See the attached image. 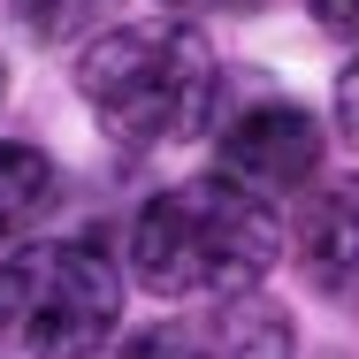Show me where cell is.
<instances>
[{
    "label": "cell",
    "mask_w": 359,
    "mask_h": 359,
    "mask_svg": "<svg viewBox=\"0 0 359 359\" xmlns=\"http://www.w3.org/2000/svg\"><path fill=\"white\" fill-rule=\"evenodd\" d=\"M283 260V215L229 176H184L130 222V268L153 298H237Z\"/></svg>",
    "instance_id": "cell-1"
},
{
    "label": "cell",
    "mask_w": 359,
    "mask_h": 359,
    "mask_svg": "<svg viewBox=\"0 0 359 359\" xmlns=\"http://www.w3.org/2000/svg\"><path fill=\"white\" fill-rule=\"evenodd\" d=\"M54 199H62V168H54L39 145L0 138V245L31 237L39 222L54 215Z\"/></svg>",
    "instance_id": "cell-7"
},
{
    "label": "cell",
    "mask_w": 359,
    "mask_h": 359,
    "mask_svg": "<svg viewBox=\"0 0 359 359\" xmlns=\"http://www.w3.org/2000/svg\"><path fill=\"white\" fill-rule=\"evenodd\" d=\"M76 92L100 115V130L123 145H176L215 130L222 107V62L191 23H123L84 46Z\"/></svg>",
    "instance_id": "cell-2"
},
{
    "label": "cell",
    "mask_w": 359,
    "mask_h": 359,
    "mask_svg": "<svg viewBox=\"0 0 359 359\" xmlns=\"http://www.w3.org/2000/svg\"><path fill=\"white\" fill-rule=\"evenodd\" d=\"M321 31H359V0H306Z\"/></svg>",
    "instance_id": "cell-10"
},
{
    "label": "cell",
    "mask_w": 359,
    "mask_h": 359,
    "mask_svg": "<svg viewBox=\"0 0 359 359\" xmlns=\"http://www.w3.org/2000/svg\"><path fill=\"white\" fill-rule=\"evenodd\" d=\"M176 8H222V0H176Z\"/></svg>",
    "instance_id": "cell-11"
},
{
    "label": "cell",
    "mask_w": 359,
    "mask_h": 359,
    "mask_svg": "<svg viewBox=\"0 0 359 359\" xmlns=\"http://www.w3.org/2000/svg\"><path fill=\"white\" fill-rule=\"evenodd\" d=\"M123 321V276L92 237H46L0 260V337L23 359H92Z\"/></svg>",
    "instance_id": "cell-3"
},
{
    "label": "cell",
    "mask_w": 359,
    "mask_h": 359,
    "mask_svg": "<svg viewBox=\"0 0 359 359\" xmlns=\"http://www.w3.org/2000/svg\"><path fill=\"white\" fill-rule=\"evenodd\" d=\"M92 8H100V0H15V15H23L31 39H62V31H76Z\"/></svg>",
    "instance_id": "cell-8"
},
{
    "label": "cell",
    "mask_w": 359,
    "mask_h": 359,
    "mask_svg": "<svg viewBox=\"0 0 359 359\" xmlns=\"http://www.w3.org/2000/svg\"><path fill=\"white\" fill-rule=\"evenodd\" d=\"M298 268L329 306L359 313V176H337L298 215Z\"/></svg>",
    "instance_id": "cell-6"
},
{
    "label": "cell",
    "mask_w": 359,
    "mask_h": 359,
    "mask_svg": "<svg viewBox=\"0 0 359 359\" xmlns=\"http://www.w3.org/2000/svg\"><path fill=\"white\" fill-rule=\"evenodd\" d=\"M337 123H344L352 145H359V54H352V69L337 76Z\"/></svg>",
    "instance_id": "cell-9"
},
{
    "label": "cell",
    "mask_w": 359,
    "mask_h": 359,
    "mask_svg": "<svg viewBox=\"0 0 359 359\" xmlns=\"http://www.w3.org/2000/svg\"><path fill=\"white\" fill-rule=\"evenodd\" d=\"M123 359H298V337L276 298L237 290V298H207L199 313L123 344Z\"/></svg>",
    "instance_id": "cell-5"
},
{
    "label": "cell",
    "mask_w": 359,
    "mask_h": 359,
    "mask_svg": "<svg viewBox=\"0 0 359 359\" xmlns=\"http://www.w3.org/2000/svg\"><path fill=\"white\" fill-rule=\"evenodd\" d=\"M321 168V123L298 107V100H252L245 115H229V130H222V168L229 184H245L252 199H283L298 191L306 176Z\"/></svg>",
    "instance_id": "cell-4"
},
{
    "label": "cell",
    "mask_w": 359,
    "mask_h": 359,
    "mask_svg": "<svg viewBox=\"0 0 359 359\" xmlns=\"http://www.w3.org/2000/svg\"><path fill=\"white\" fill-rule=\"evenodd\" d=\"M0 100H8V62H0Z\"/></svg>",
    "instance_id": "cell-12"
}]
</instances>
